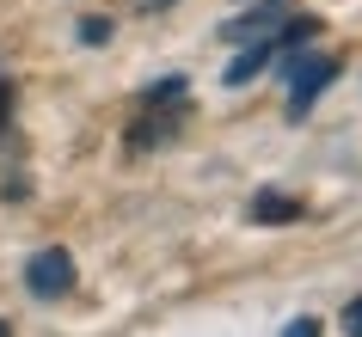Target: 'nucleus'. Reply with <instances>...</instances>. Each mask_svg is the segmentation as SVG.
Returning a JSON list of instances; mask_svg holds the SVG:
<instances>
[{"instance_id":"nucleus-1","label":"nucleus","mask_w":362,"mask_h":337,"mask_svg":"<svg viewBox=\"0 0 362 337\" xmlns=\"http://www.w3.org/2000/svg\"><path fill=\"white\" fill-rule=\"evenodd\" d=\"M332 80H338V61L332 56H295L288 61V117L301 123V117L313 111V98H320Z\"/></svg>"},{"instance_id":"nucleus-2","label":"nucleus","mask_w":362,"mask_h":337,"mask_svg":"<svg viewBox=\"0 0 362 337\" xmlns=\"http://www.w3.org/2000/svg\"><path fill=\"white\" fill-rule=\"evenodd\" d=\"M25 288H31L37 300H56V295H68V288H74V258H68L62 245H43L37 258L25 264Z\"/></svg>"},{"instance_id":"nucleus-3","label":"nucleus","mask_w":362,"mask_h":337,"mask_svg":"<svg viewBox=\"0 0 362 337\" xmlns=\"http://www.w3.org/2000/svg\"><path fill=\"white\" fill-rule=\"evenodd\" d=\"M252 221H258V227H288V221H301V196L258 190V196H252Z\"/></svg>"},{"instance_id":"nucleus-4","label":"nucleus","mask_w":362,"mask_h":337,"mask_svg":"<svg viewBox=\"0 0 362 337\" xmlns=\"http://www.w3.org/2000/svg\"><path fill=\"white\" fill-rule=\"evenodd\" d=\"M283 13H288V0H264L258 13H246V19H233V25H228V37H233V43L270 37V19H283Z\"/></svg>"},{"instance_id":"nucleus-5","label":"nucleus","mask_w":362,"mask_h":337,"mask_svg":"<svg viewBox=\"0 0 362 337\" xmlns=\"http://www.w3.org/2000/svg\"><path fill=\"white\" fill-rule=\"evenodd\" d=\"M270 56H276V37H252V49L228 68V86H246L252 74H264V68H270Z\"/></svg>"},{"instance_id":"nucleus-6","label":"nucleus","mask_w":362,"mask_h":337,"mask_svg":"<svg viewBox=\"0 0 362 337\" xmlns=\"http://www.w3.org/2000/svg\"><path fill=\"white\" fill-rule=\"evenodd\" d=\"M320 37V13H301V19H288V31L276 37V49H301V43Z\"/></svg>"},{"instance_id":"nucleus-7","label":"nucleus","mask_w":362,"mask_h":337,"mask_svg":"<svg viewBox=\"0 0 362 337\" xmlns=\"http://www.w3.org/2000/svg\"><path fill=\"white\" fill-rule=\"evenodd\" d=\"M80 43H111V19H80Z\"/></svg>"},{"instance_id":"nucleus-8","label":"nucleus","mask_w":362,"mask_h":337,"mask_svg":"<svg viewBox=\"0 0 362 337\" xmlns=\"http://www.w3.org/2000/svg\"><path fill=\"white\" fill-rule=\"evenodd\" d=\"M283 337H320V319H307V313H301L295 325H283Z\"/></svg>"},{"instance_id":"nucleus-9","label":"nucleus","mask_w":362,"mask_h":337,"mask_svg":"<svg viewBox=\"0 0 362 337\" xmlns=\"http://www.w3.org/2000/svg\"><path fill=\"white\" fill-rule=\"evenodd\" d=\"M344 331H350V337H362V295L350 300V307H344Z\"/></svg>"},{"instance_id":"nucleus-10","label":"nucleus","mask_w":362,"mask_h":337,"mask_svg":"<svg viewBox=\"0 0 362 337\" xmlns=\"http://www.w3.org/2000/svg\"><path fill=\"white\" fill-rule=\"evenodd\" d=\"M141 6H172V0H141Z\"/></svg>"},{"instance_id":"nucleus-11","label":"nucleus","mask_w":362,"mask_h":337,"mask_svg":"<svg viewBox=\"0 0 362 337\" xmlns=\"http://www.w3.org/2000/svg\"><path fill=\"white\" fill-rule=\"evenodd\" d=\"M0 337H13V325H6V319H0Z\"/></svg>"},{"instance_id":"nucleus-12","label":"nucleus","mask_w":362,"mask_h":337,"mask_svg":"<svg viewBox=\"0 0 362 337\" xmlns=\"http://www.w3.org/2000/svg\"><path fill=\"white\" fill-rule=\"evenodd\" d=\"M0 117H6V86H0Z\"/></svg>"}]
</instances>
